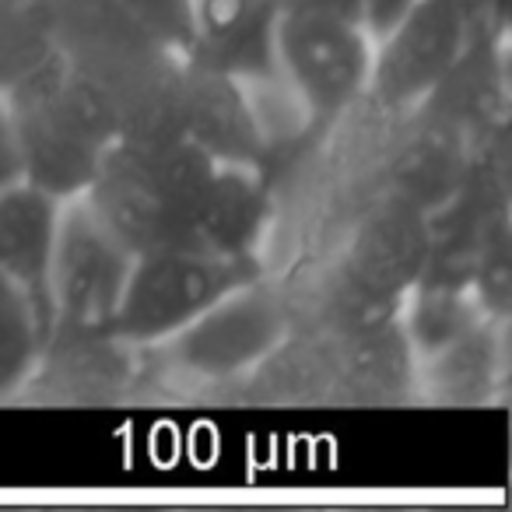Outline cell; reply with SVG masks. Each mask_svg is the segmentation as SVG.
Instances as JSON below:
<instances>
[{
  "label": "cell",
  "mask_w": 512,
  "mask_h": 512,
  "mask_svg": "<svg viewBox=\"0 0 512 512\" xmlns=\"http://www.w3.org/2000/svg\"><path fill=\"white\" fill-rule=\"evenodd\" d=\"M57 50L109 99L120 137L179 134L183 60L155 46L116 0H39Z\"/></svg>",
  "instance_id": "1"
},
{
  "label": "cell",
  "mask_w": 512,
  "mask_h": 512,
  "mask_svg": "<svg viewBox=\"0 0 512 512\" xmlns=\"http://www.w3.org/2000/svg\"><path fill=\"white\" fill-rule=\"evenodd\" d=\"M0 95L15 123L22 183L50 193L60 204L85 197L106 151L120 137L106 95L64 57Z\"/></svg>",
  "instance_id": "2"
},
{
  "label": "cell",
  "mask_w": 512,
  "mask_h": 512,
  "mask_svg": "<svg viewBox=\"0 0 512 512\" xmlns=\"http://www.w3.org/2000/svg\"><path fill=\"white\" fill-rule=\"evenodd\" d=\"M428 253V214L383 193L358 221L337 267V281L330 288V316L337 330L351 341L397 323L407 295L425 274Z\"/></svg>",
  "instance_id": "3"
},
{
  "label": "cell",
  "mask_w": 512,
  "mask_h": 512,
  "mask_svg": "<svg viewBox=\"0 0 512 512\" xmlns=\"http://www.w3.org/2000/svg\"><path fill=\"white\" fill-rule=\"evenodd\" d=\"M260 274V260H228L193 246L137 256L109 337L123 344H165L221 295Z\"/></svg>",
  "instance_id": "4"
},
{
  "label": "cell",
  "mask_w": 512,
  "mask_h": 512,
  "mask_svg": "<svg viewBox=\"0 0 512 512\" xmlns=\"http://www.w3.org/2000/svg\"><path fill=\"white\" fill-rule=\"evenodd\" d=\"M274 57L281 81L309 120H334L369 92L372 36L358 18L281 11Z\"/></svg>",
  "instance_id": "5"
},
{
  "label": "cell",
  "mask_w": 512,
  "mask_h": 512,
  "mask_svg": "<svg viewBox=\"0 0 512 512\" xmlns=\"http://www.w3.org/2000/svg\"><path fill=\"white\" fill-rule=\"evenodd\" d=\"M474 43L467 0H414L372 43L369 92L386 113L411 116Z\"/></svg>",
  "instance_id": "6"
},
{
  "label": "cell",
  "mask_w": 512,
  "mask_h": 512,
  "mask_svg": "<svg viewBox=\"0 0 512 512\" xmlns=\"http://www.w3.org/2000/svg\"><path fill=\"white\" fill-rule=\"evenodd\" d=\"M292 334V306L264 274L221 295L190 327L162 344L183 372L232 379L271 362Z\"/></svg>",
  "instance_id": "7"
},
{
  "label": "cell",
  "mask_w": 512,
  "mask_h": 512,
  "mask_svg": "<svg viewBox=\"0 0 512 512\" xmlns=\"http://www.w3.org/2000/svg\"><path fill=\"white\" fill-rule=\"evenodd\" d=\"M134 260L137 256L95 218L85 197L67 200L60 207L57 253H53V306H57L53 337H109Z\"/></svg>",
  "instance_id": "8"
},
{
  "label": "cell",
  "mask_w": 512,
  "mask_h": 512,
  "mask_svg": "<svg viewBox=\"0 0 512 512\" xmlns=\"http://www.w3.org/2000/svg\"><path fill=\"white\" fill-rule=\"evenodd\" d=\"M179 137L197 144L214 165L267 169V137L249 88L211 67L183 60L179 74Z\"/></svg>",
  "instance_id": "9"
},
{
  "label": "cell",
  "mask_w": 512,
  "mask_h": 512,
  "mask_svg": "<svg viewBox=\"0 0 512 512\" xmlns=\"http://www.w3.org/2000/svg\"><path fill=\"white\" fill-rule=\"evenodd\" d=\"M60 207H64L60 200L22 179L0 190V278L25 295L46 341H53L57 330L53 253H57Z\"/></svg>",
  "instance_id": "10"
},
{
  "label": "cell",
  "mask_w": 512,
  "mask_h": 512,
  "mask_svg": "<svg viewBox=\"0 0 512 512\" xmlns=\"http://www.w3.org/2000/svg\"><path fill=\"white\" fill-rule=\"evenodd\" d=\"M411 116H418V123L407 127L393 148L386 165V193L435 214L463 190L474 172V155L467 148V130L453 120L432 109H414Z\"/></svg>",
  "instance_id": "11"
},
{
  "label": "cell",
  "mask_w": 512,
  "mask_h": 512,
  "mask_svg": "<svg viewBox=\"0 0 512 512\" xmlns=\"http://www.w3.org/2000/svg\"><path fill=\"white\" fill-rule=\"evenodd\" d=\"M278 18V0H197V39L186 60L239 81L271 78Z\"/></svg>",
  "instance_id": "12"
},
{
  "label": "cell",
  "mask_w": 512,
  "mask_h": 512,
  "mask_svg": "<svg viewBox=\"0 0 512 512\" xmlns=\"http://www.w3.org/2000/svg\"><path fill=\"white\" fill-rule=\"evenodd\" d=\"M271 218V193L260 169L214 165L204 193L190 211V239L197 249L228 260H260Z\"/></svg>",
  "instance_id": "13"
},
{
  "label": "cell",
  "mask_w": 512,
  "mask_h": 512,
  "mask_svg": "<svg viewBox=\"0 0 512 512\" xmlns=\"http://www.w3.org/2000/svg\"><path fill=\"white\" fill-rule=\"evenodd\" d=\"M60 57L39 0H0V92Z\"/></svg>",
  "instance_id": "14"
},
{
  "label": "cell",
  "mask_w": 512,
  "mask_h": 512,
  "mask_svg": "<svg viewBox=\"0 0 512 512\" xmlns=\"http://www.w3.org/2000/svg\"><path fill=\"white\" fill-rule=\"evenodd\" d=\"M50 351L36 313L11 281L0 278V400L18 393Z\"/></svg>",
  "instance_id": "15"
},
{
  "label": "cell",
  "mask_w": 512,
  "mask_h": 512,
  "mask_svg": "<svg viewBox=\"0 0 512 512\" xmlns=\"http://www.w3.org/2000/svg\"><path fill=\"white\" fill-rule=\"evenodd\" d=\"M432 362V376L439 383L442 397L449 400H470L477 393H484L488 386V365H491V348H488V327L477 323L463 337H456L453 344L439 348L435 355H428Z\"/></svg>",
  "instance_id": "16"
},
{
  "label": "cell",
  "mask_w": 512,
  "mask_h": 512,
  "mask_svg": "<svg viewBox=\"0 0 512 512\" xmlns=\"http://www.w3.org/2000/svg\"><path fill=\"white\" fill-rule=\"evenodd\" d=\"M120 11L165 53L186 60L197 39V0H116Z\"/></svg>",
  "instance_id": "17"
},
{
  "label": "cell",
  "mask_w": 512,
  "mask_h": 512,
  "mask_svg": "<svg viewBox=\"0 0 512 512\" xmlns=\"http://www.w3.org/2000/svg\"><path fill=\"white\" fill-rule=\"evenodd\" d=\"M22 179V162H18V141H15V123H11V109L0 95V190Z\"/></svg>",
  "instance_id": "18"
},
{
  "label": "cell",
  "mask_w": 512,
  "mask_h": 512,
  "mask_svg": "<svg viewBox=\"0 0 512 512\" xmlns=\"http://www.w3.org/2000/svg\"><path fill=\"white\" fill-rule=\"evenodd\" d=\"M365 0H278L281 11H330V15L362 18Z\"/></svg>",
  "instance_id": "19"
}]
</instances>
